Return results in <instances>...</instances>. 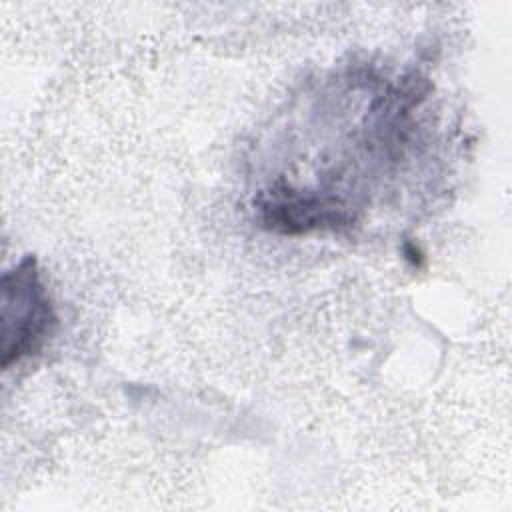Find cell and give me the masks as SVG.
Masks as SVG:
<instances>
[{
  "label": "cell",
  "instance_id": "cell-1",
  "mask_svg": "<svg viewBox=\"0 0 512 512\" xmlns=\"http://www.w3.org/2000/svg\"><path fill=\"white\" fill-rule=\"evenodd\" d=\"M56 328V312L34 256L2 276V368L40 352Z\"/></svg>",
  "mask_w": 512,
  "mask_h": 512
}]
</instances>
